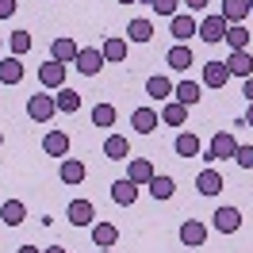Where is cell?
Listing matches in <instances>:
<instances>
[{
  "mask_svg": "<svg viewBox=\"0 0 253 253\" xmlns=\"http://www.w3.org/2000/svg\"><path fill=\"white\" fill-rule=\"evenodd\" d=\"M234 154H238V138L230 130H219V134L211 138V146H207L204 161H226V158H234Z\"/></svg>",
  "mask_w": 253,
  "mask_h": 253,
  "instance_id": "obj_1",
  "label": "cell"
},
{
  "mask_svg": "<svg viewBox=\"0 0 253 253\" xmlns=\"http://www.w3.org/2000/svg\"><path fill=\"white\" fill-rule=\"evenodd\" d=\"M27 115H31L35 123H50L54 115H58V104H54V96L50 92H35L27 100Z\"/></svg>",
  "mask_w": 253,
  "mask_h": 253,
  "instance_id": "obj_2",
  "label": "cell"
},
{
  "mask_svg": "<svg viewBox=\"0 0 253 253\" xmlns=\"http://www.w3.org/2000/svg\"><path fill=\"white\" fill-rule=\"evenodd\" d=\"M39 84H42L46 92H58V88L65 84V65L54 62V58H50V62H42V65H39Z\"/></svg>",
  "mask_w": 253,
  "mask_h": 253,
  "instance_id": "obj_3",
  "label": "cell"
},
{
  "mask_svg": "<svg viewBox=\"0 0 253 253\" xmlns=\"http://www.w3.org/2000/svg\"><path fill=\"white\" fill-rule=\"evenodd\" d=\"M211 226H215L219 234H238V230H242V211H238V207H219V211L211 215Z\"/></svg>",
  "mask_w": 253,
  "mask_h": 253,
  "instance_id": "obj_4",
  "label": "cell"
},
{
  "mask_svg": "<svg viewBox=\"0 0 253 253\" xmlns=\"http://www.w3.org/2000/svg\"><path fill=\"white\" fill-rule=\"evenodd\" d=\"M65 219L73 222V226H92V222H96V207H92V200H73V204L65 207Z\"/></svg>",
  "mask_w": 253,
  "mask_h": 253,
  "instance_id": "obj_5",
  "label": "cell"
},
{
  "mask_svg": "<svg viewBox=\"0 0 253 253\" xmlns=\"http://www.w3.org/2000/svg\"><path fill=\"white\" fill-rule=\"evenodd\" d=\"M226 27H230V23H226L222 16H207V19H200L196 35H200L204 42H222V39H226Z\"/></svg>",
  "mask_w": 253,
  "mask_h": 253,
  "instance_id": "obj_6",
  "label": "cell"
},
{
  "mask_svg": "<svg viewBox=\"0 0 253 253\" xmlns=\"http://www.w3.org/2000/svg\"><path fill=\"white\" fill-rule=\"evenodd\" d=\"M73 65H77L84 77H96V73L104 69V54H100L96 46H81V50H77V62H73Z\"/></svg>",
  "mask_w": 253,
  "mask_h": 253,
  "instance_id": "obj_7",
  "label": "cell"
},
{
  "mask_svg": "<svg viewBox=\"0 0 253 253\" xmlns=\"http://www.w3.org/2000/svg\"><path fill=\"white\" fill-rule=\"evenodd\" d=\"M226 69H230V77H253V54L250 50H230V58H226Z\"/></svg>",
  "mask_w": 253,
  "mask_h": 253,
  "instance_id": "obj_8",
  "label": "cell"
},
{
  "mask_svg": "<svg viewBox=\"0 0 253 253\" xmlns=\"http://www.w3.org/2000/svg\"><path fill=\"white\" fill-rule=\"evenodd\" d=\"M196 27H200V23L192 19V12H176V16L169 19V31H173L176 42H188L192 35H196Z\"/></svg>",
  "mask_w": 253,
  "mask_h": 253,
  "instance_id": "obj_9",
  "label": "cell"
},
{
  "mask_svg": "<svg viewBox=\"0 0 253 253\" xmlns=\"http://www.w3.org/2000/svg\"><path fill=\"white\" fill-rule=\"evenodd\" d=\"M77 50L81 46L65 35V39H54V42H50V58H54V62H62V65H73V62H77Z\"/></svg>",
  "mask_w": 253,
  "mask_h": 253,
  "instance_id": "obj_10",
  "label": "cell"
},
{
  "mask_svg": "<svg viewBox=\"0 0 253 253\" xmlns=\"http://www.w3.org/2000/svg\"><path fill=\"white\" fill-rule=\"evenodd\" d=\"M119 242V226L115 222H92V246L96 250H111Z\"/></svg>",
  "mask_w": 253,
  "mask_h": 253,
  "instance_id": "obj_11",
  "label": "cell"
},
{
  "mask_svg": "<svg viewBox=\"0 0 253 253\" xmlns=\"http://www.w3.org/2000/svg\"><path fill=\"white\" fill-rule=\"evenodd\" d=\"M180 242L184 246H192V250H200L207 242V226L200 219H188V222H180Z\"/></svg>",
  "mask_w": 253,
  "mask_h": 253,
  "instance_id": "obj_12",
  "label": "cell"
},
{
  "mask_svg": "<svg viewBox=\"0 0 253 253\" xmlns=\"http://www.w3.org/2000/svg\"><path fill=\"white\" fill-rule=\"evenodd\" d=\"M158 111L154 108H134V115H130V126H134V130H138V134H154V130H158Z\"/></svg>",
  "mask_w": 253,
  "mask_h": 253,
  "instance_id": "obj_13",
  "label": "cell"
},
{
  "mask_svg": "<svg viewBox=\"0 0 253 253\" xmlns=\"http://www.w3.org/2000/svg\"><path fill=\"white\" fill-rule=\"evenodd\" d=\"M196 188H200V196H219L226 184H222V173H219V169H204V173L196 176Z\"/></svg>",
  "mask_w": 253,
  "mask_h": 253,
  "instance_id": "obj_14",
  "label": "cell"
},
{
  "mask_svg": "<svg viewBox=\"0 0 253 253\" xmlns=\"http://www.w3.org/2000/svg\"><path fill=\"white\" fill-rule=\"evenodd\" d=\"M226 81H230L226 62H207L204 65V84H207V88H226Z\"/></svg>",
  "mask_w": 253,
  "mask_h": 253,
  "instance_id": "obj_15",
  "label": "cell"
},
{
  "mask_svg": "<svg viewBox=\"0 0 253 253\" xmlns=\"http://www.w3.org/2000/svg\"><path fill=\"white\" fill-rule=\"evenodd\" d=\"M104 158L108 161H126L130 158V142H126L123 134H108V138H104Z\"/></svg>",
  "mask_w": 253,
  "mask_h": 253,
  "instance_id": "obj_16",
  "label": "cell"
},
{
  "mask_svg": "<svg viewBox=\"0 0 253 253\" xmlns=\"http://www.w3.org/2000/svg\"><path fill=\"white\" fill-rule=\"evenodd\" d=\"M54 104H58L62 115H77V111H81V92H73L69 84H62V88L54 92Z\"/></svg>",
  "mask_w": 253,
  "mask_h": 253,
  "instance_id": "obj_17",
  "label": "cell"
},
{
  "mask_svg": "<svg viewBox=\"0 0 253 253\" xmlns=\"http://www.w3.org/2000/svg\"><path fill=\"white\" fill-rule=\"evenodd\" d=\"M111 200H115V204L119 207H130L134 204V200H138V184H134V180H115V184H111Z\"/></svg>",
  "mask_w": 253,
  "mask_h": 253,
  "instance_id": "obj_18",
  "label": "cell"
},
{
  "mask_svg": "<svg viewBox=\"0 0 253 253\" xmlns=\"http://www.w3.org/2000/svg\"><path fill=\"white\" fill-rule=\"evenodd\" d=\"M42 150H46L50 158H69V134L65 130H50L46 138H42Z\"/></svg>",
  "mask_w": 253,
  "mask_h": 253,
  "instance_id": "obj_19",
  "label": "cell"
},
{
  "mask_svg": "<svg viewBox=\"0 0 253 253\" xmlns=\"http://www.w3.org/2000/svg\"><path fill=\"white\" fill-rule=\"evenodd\" d=\"M0 219H4V226H19L27 219V204L23 200H4L0 204Z\"/></svg>",
  "mask_w": 253,
  "mask_h": 253,
  "instance_id": "obj_20",
  "label": "cell"
},
{
  "mask_svg": "<svg viewBox=\"0 0 253 253\" xmlns=\"http://www.w3.org/2000/svg\"><path fill=\"white\" fill-rule=\"evenodd\" d=\"M84 161H77V158H62V169H58V176H62V184H81L84 180Z\"/></svg>",
  "mask_w": 253,
  "mask_h": 253,
  "instance_id": "obj_21",
  "label": "cell"
},
{
  "mask_svg": "<svg viewBox=\"0 0 253 253\" xmlns=\"http://www.w3.org/2000/svg\"><path fill=\"white\" fill-rule=\"evenodd\" d=\"M126 180H134V184H150L154 180V165L146 158H130V165H126Z\"/></svg>",
  "mask_w": 253,
  "mask_h": 253,
  "instance_id": "obj_22",
  "label": "cell"
},
{
  "mask_svg": "<svg viewBox=\"0 0 253 253\" xmlns=\"http://www.w3.org/2000/svg\"><path fill=\"white\" fill-rule=\"evenodd\" d=\"M219 16L226 19V23H242V19L250 16V0H222Z\"/></svg>",
  "mask_w": 253,
  "mask_h": 253,
  "instance_id": "obj_23",
  "label": "cell"
},
{
  "mask_svg": "<svg viewBox=\"0 0 253 253\" xmlns=\"http://www.w3.org/2000/svg\"><path fill=\"white\" fill-rule=\"evenodd\" d=\"M19 81H23V62L12 54V58L0 62V84H19Z\"/></svg>",
  "mask_w": 253,
  "mask_h": 253,
  "instance_id": "obj_24",
  "label": "cell"
},
{
  "mask_svg": "<svg viewBox=\"0 0 253 253\" xmlns=\"http://www.w3.org/2000/svg\"><path fill=\"white\" fill-rule=\"evenodd\" d=\"M165 62H169V69H180V73H184V69L192 65V46L188 42H176V46L165 54Z\"/></svg>",
  "mask_w": 253,
  "mask_h": 253,
  "instance_id": "obj_25",
  "label": "cell"
},
{
  "mask_svg": "<svg viewBox=\"0 0 253 253\" xmlns=\"http://www.w3.org/2000/svg\"><path fill=\"white\" fill-rule=\"evenodd\" d=\"M173 96H176V104H184V108H192V104H200V100H204L196 81H180V84L173 88Z\"/></svg>",
  "mask_w": 253,
  "mask_h": 253,
  "instance_id": "obj_26",
  "label": "cell"
},
{
  "mask_svg": "<svg viewBox=\"0 0 253 253\" xmlns=\"http://www.w3.org/2000/svg\"><path fill=\"white\" fill-rule=\"evenodd\" d=\"M146 188H150V196H154V200H173L176 180H173V176H158V173H154V180H150Z\"/></svg>",
  "mask_w": 253,
  "mask_h": 253,
  "instance_id": "obj_27",
  "label": "cell"
},
{
  "mask_svg": "<svg viewBox=\"0 0 253 253\" xmlns=\"http://www.w3.org/2000/svg\"><path fill=\"white\" fill-rule=\"evenodd\" d=\"M161 123H169V126H184V123H188V108H184V104H176V100H169V104L161 108Z\"/></svg>",
  "mask_w": 253,
  "mask_h": 253,
  "instance_id": "obj_28",
  "label": "cell"
},
{
  "mask_svg": "<svg viewBox=\"0 0 253 253\" xmlns=\"http://www.w3.org/2000/svg\"><path fill=\"white\" fill-rule=\"evenodd\" d=\"M126 39H130V42H150V39H154V23H150V19H130V23H126Z\"/></svg>",
  "mask_w": 253,
  "mask_h": 253,
  "instance_id": "obj_29",
  "label": "cell"
},
{
  "mask_svg": "<svg viewBox=\"0 0 253 253\" xmlns=\"http://www.w3.org/2000/svg\"><path fill=\"white\" fill-rule=\"evenodd\" d=\"M173 150L180 154V158H200V138H196L192 130H184V134H176Z\"/></svg>",
  "mask_w": 253,
  "mask_h": 253,
  "instance_id": "obj_30",
  "label": "cell"
},
{
  "mask_svg": "<svg viewBox=\"0 0 253 253\" xmlns=\"http://www.w3.org/2000/svg\"><path fill=\"white\" fill-rule=\"evenodd\" d=\"M230 50H250V31L242 27V23H230L226 27V39H222Z\"/></svg>",
  "mask_w": 253,
  "mask_h": 253,
  "instance_id": "obj_31",
  "label": "cell"
},
{
  "mask_svg": "<svg viewBox=\"0 0 253 253\" xmlns=\"http://www.w3.org/2000/svg\"><path fill=\"white\" fill-rule=\"evenodd\" d=\"M173 88H176V84H173L169 77H150V81H146V92L154 96V100H169V96H173Z\"/></svg>",
  "mask_w": 253,
  "mask_h": 253,
  "instance_id": "obj_32",
  "label": "cell"
},
{
  "mask_svg": "<svg viewBox=\"0 0 253 253\" xmlns=\"http://www.w3.org/2000/svg\"><path fill=\"white\" fill-rule=\"evenodd\" d=\"M100 54H104V62H123V58H126V42H123V39H104Z\"/></svg>",
  "mask_w": 253,
  "mask_h": 253,
  "instance_id": "obj_33",
  "label": "cell"
},
{
  "mask_svg": "<svg viewBox=\"0 0 253 253\" xmlns=\"http://www.w3.org/2000/svg\"><path fill=\"white\" fill-rule=\"evenodd\" d=\"M8 46H12L16 58H23V54L35 46V39H31V31H12V35H8Z\"/></svg>",
  "mask_w": 253,
  "mask_h": 253,
  "instance_id": "obj_34",
  "label": "cell"
},
{
  "mask_svg": "<svg viewBox=\"0 0 253 253\" xmlns=\"http://www.w3.org/2000/svg\"><path fill=\"white\" fill-rule=\"evenodd\" d=\"M115 123V108L111 104H96L92 108V126H111Z\"/></svg>",
  "mask_w": 253,
  "mask_h": 253,
  "instance_id": "obj_35",
  "label": "cell"
},
{
  "mask_svg": "<svg viewBox=\"0 0 253 253\" xmlns=\"http://www.w3.org/2000/svg\"><path fill=\"white\" fill-rule=\"evenodd\" d=\"M176 4H180V0H150V8H154L158 16H169V19L176 16Z\"/></svg>",
  "mask_w": 253,
  "mask_h": 253,
  "instance_id": "obj_36",
  "label": "cell"
},
{
  "mask_svg": "<svg viewBox=\"0 0 253 253\" xmlns=\"http://www.w3.org/2000/svg\"><path fill=\"white\" fill-rule=\"evenodd\" d=\"M234 161H238V165H242V169H253V146H238Z\"/></svg>",
  "mask_w": 253,
  "mask_h": 253,
  "instance_id": "obj_37",
  "label": "cell"
},
{
  "mask_svg": "<svg viewBox=\"0 0 253 253\" xmlns=\"http://www.w3.org/2000/svg\"><path fill=\"white\" fill-rule=\"evenodd\" d=\"M16 16V0H0V19Z\"/></svg>",
  "mask_w": 253,
  "mask_h": 253,
  "instance_id": "obj_38",
  "label": "cell"
},
{
  "mask_svg": "<svg viewBox=\"0 0 253 253\" xmlns=\"http://www.w3.org/2000/svg\"><path fill=\"white\" fill-rule=\"evenodd\" d=\"M180 4H184L188 12H204V8H207V4H211V0H180Z\"/></svg>",
  "mask_w": 253,
  "mask_h": 253,
  "instance_id": "obj_39",
  "label": "cell"
},
{
  "mask_svg": "<svg viewBox=\"0 0 253 253\" xmlns=\"http://www.w3.org/2000/svg\"><path fill=\"white\" fill-rule=\"evenodd\" d=\"M242 96H246V100L253 104V77H246V84H242Z\"/></svg>",
  "mask_w": 253,
  "mask_h": 253,
  "instance_id": "obj_40",
  "label": "cell"
},
{
  "mask_svg": "<svg viewBox=\"0 0 253 253\" xmlns=\"http://www.w3.org/2000/svg\"><path fill=\"white\" fill-rule=\"evenodd\" d=\"M42 253H69V250H65V246H46Z\"/></svg>",
  "mask_w": 253,
  "mask_h": 253,
  "instance_id": "obj_41",
  "label": "cell"
},
{
  "mask_svg": "<svg viewBox=\"0 0 253 253\" xmlns=\"http://www.w3.org/2000/svg\"><path fill=\"white\" fill-rule=\"evenodd\" d=\"M16 253H42V250H35V246H19Z\"/></svg>",
  "mask_w": 253,
  "mask_h": 253,
  "instance_id": "obj_42",
  "label": "cell"
},
{
  "mask_svg": "<svg viewBox=\"0 0 253 253\" xmlns=\"http://www.w3.org/2000/svg\"><path fill=\"white\" fill-rule=\"evenodd\" d=\"M246 126H253V104H250V111H246Z\"/></svg>",
  "mask_w": 253,
  "mask_h": 253,
  "instance_id": "obj_43",
  "label": "cell"
},
{
  "mask_svg": "<svg viewBox=\"0 0 253 253\" xmlns=\"http://www.w3.org/2000/svg\"><path fill=\"white\" fill-rule=\"evenodd\" d=\"M115 4H138V0H115Z\"/></svg>",
  "mask_w": 253,
  "mask_h": 253,
  "instance_id": "obj_44",
  "label": "cell"
},
{
  "mask_svg": "<svg viewBox=\"0 0 253 253\" xmlns=\"http://www.w3.org/2000/svg\"><path fill=\"white\" fill-rule=\"evenodd\" d=\"M96 253H115V250H96Z\"/></svg>",
  "mask_w": 253,
  "mask_h": 253,
  "instance_id": "obj_45",
  "label": "cell"
},
{
  "mask_svg": "<svg viewBox=\"0 0 253 253\" xmlns=\"http://www.w3.org/2000/svg\"><path fill=\"white\" fill-rule=\"evenodd\" d=\"M0 146H4V130H0Z\"/></svg>",
  "mask_w": 253,
  "mask_h": 253,
  "instance_id": "obj_46",
  "label": "cell"
},
{
  "mask_svg": "<svg viewBox=\"0 0 253 253\" xmlns=\"http://www.w3.org/2000/svg\"><path fill=\"white\" fill-rule=\"evenodd\" d=\"M0 50H4V39H0Z\"/></svg>",
  "mask_w": 253,
  "mask_h": 253,
  "instance_id": "obj_47",
  "label": "cell"
},
{
  "mask_svg": "<svg viewBox=\"0 0 253 253\" xmlns=\"http://www.w3.org/2000/svg\"><path fill=\"white\" fill-rule=\"evenodd\" d=\"M250 12H253V0H250Z\"/></svg>",
  "mask_w": 253,
  "mask_h": 253,
  "instance_id": "obj_48",
  "label": "cell"
}]
</instances>
